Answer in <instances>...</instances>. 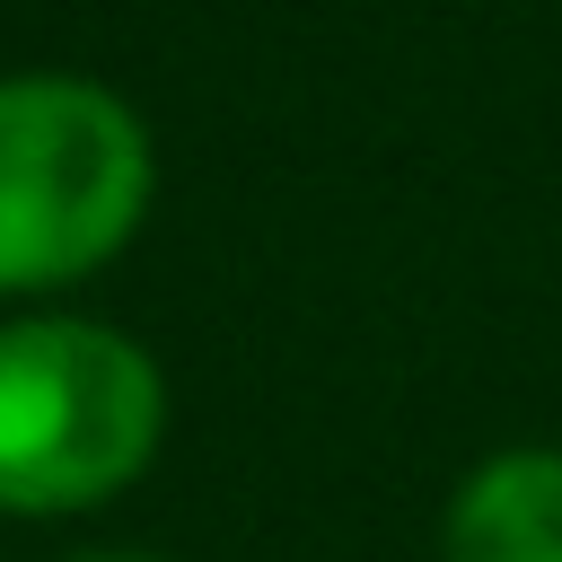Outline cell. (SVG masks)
<instances>
[{"instance_id":"obj_1","label":"cell","mask_w":562,"mask_h":562,"mask_svg":"<svg viewBox=\"0 0 562 562\" xmlns=\"http://www.w3.org/2000/svg\"><path fill=\"white\" fill-rule=\"evenodd\" d=\"M149 211L140 114L70 70L0 79V299L61 290L123 255Z\"/></svg>"},{"instance_id":"obj_2","label":"cell","mask_w":562,"mask_h":562,"mask_svg":"<svg viewBox=\"0 0 562 562\" xmlns=\"http://www.w3.org/2000/svg\"><path fill=\"white\" fill-rule=\"evenodd\" d=\"M167 422L158 360L88 316L0 325V509H88L123 492Z\"/></svg>"},{"instance_id":"obj_3","label":"cell","mask_w":562,"mask_h":562,"mask_svg":"<svg viewBox=\"0 0 562 562\" xmlns=\"http://www.w3.org/2000/svg\"><path fill=\"white\" fill-rule=\"evenodd\" d=\"M448 562H562V457L509 448L448 501Z\"/></svg>"},{"instance_id":"obj_4","label":"cell","mask_w":562,"mask_h":562,"mask_svg":"<svg viewBox=\"0 0 562 562\" xmlns=\"http://www.w3.org/2000/svg\"><path fill=\"white\" fill-rule=\"evenodd\" d=\"M88 562H158V553H88Z\"/></svg>"}]
</instances>
